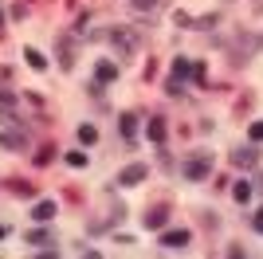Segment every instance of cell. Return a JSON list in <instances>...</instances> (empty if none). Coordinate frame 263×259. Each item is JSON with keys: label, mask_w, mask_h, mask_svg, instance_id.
<instances>
[{"label": "cell", "mask_w": 263, "mask_h": 259, "mask_svg": "<svg viewBox=\"0 0 263 259\" xmlns=\"http://www.w3.org/2000/svg\"><path fill=\"white\" fill-rule=\"evenodd\" d=\"M208 169H212V153H196L189 165H185V177H189V181H205Z\"/></svg>", "instance_id": "6da1fadb"}, {"label": "cell", "mask_w": 263, "mask_h": 259, "mask_svg": "<svg viewBox=\"0 0 263 259\" xmlns=\"http://www.w3.org/2000/svg\"><path fill=\"white\" fill-rule=\"evenodd\" d=\"M146 177V165H130V169H122V184H138Z\"/></svg>", "instance_id": "7a4b0ae2"}, {"label": "cell", "mask_w": 263, "mask_h": 259, "mask_svg": "<svg viewBox=\"0 0 263 259\" xmlns=\"http://www.w3.org/2000/svg\"><path fill=\"white\" fill-rule=\"evenodd\" d=\"M161 244L165 247H185L189 244V232H169V236H161Z\"/></svg>", "instance_id": "3957f363"}, {"label": "cell", "mask_w": 263, "mask_h": 259, "mask_svg": "<svg viewBox=\"0 0 263 259\" xmlns=\"http://www.w3.org/2000/svg\"><path fill=\"white\" fill-rule=\"evenodd\" d=\"M31 216H36V220H51V216H55V204H51V200H40V204L31 208Z\"/></svg>", "instance_id": "277c9868"}, {"label": "cell", "mask_w": 263, "mask_h": 259, "mask_svg": "<svg viewBox=\"0 0 263 259\" xmlns=\"http://www.w3.org/2000/svg\"><path fill=\"white\" fill-rule=\"evenodd\" d=\"M232 197L244 204V200H251V181H236V189H232Z\"/></svg>", "instance_id": "5b68a950"}, {"label": "cell", "mask_w": 263, "mask_h": 259, "mask_svg": "<svg viewBox=\"0 0 263 259\" xmlns=\"http://www.w3.org/2000/svg\"><path fill=\"white\" fill-rule=\"evenodd\" d=\"M94 71H98V79H103V83H110V79L118 75L114 67H110V63H98V67H94Z\"/></svg>", "instance_id": "8992f818"}, {"label": "cell", "mask_w": 263, "mask_h": 259, "mask_svg": "<svg viewBox=\"0 0 263 259\" xmlns=\"http://www.w3.org/2000/svg\"><path fill=\"white\" fill-rule=\"evenodd\" d=\"M79 137H83V141H98V130H94V126H79Z\"/></svg>", "instance_id": "52a82bcc"}, {"label": "cell", "mask_w": 263, "mask_h": 259, "mask_svg": "<svg viewBox=\"0 0 263 259\" xmlns=\"http://www.w3.org/2000/svg\"><path fill=\"white\" fill-rule=\"evenodd\" d=\"M118 130H122V134H126V137H134V130H138V122H134L130 114H126V118H122V122H118Z\"/></svg>", "instance_id": "ba28073f"}, {"label": "cell", "mask_w": 263, "mask_h": 259, "mask_svg": "<svg viewBox=\"0 0 263 259\" xmlns=\"http://www.w3.org/2000/svg\"><path fill=\"white\" fill-rule=\"evenodd\" d=\"M149 137H153V141H157V137H165V122H161V118H153V122H149Z\"/></svg>", "instance_id": "9c48e42d"}, {"label": "cell", "mask_w": 263, "mask_h": 259, "mask_svg": "<svg viewBox=\"0 0 263 259\" xmlns=\"http://www.w3.org/2000/svg\"><path fill=\"white\" fill-rule=\"evenodd\" d=\"M146 224H149V228H161V224H165V212H149Z\"/></svg>", "instance_id": "30bf717a"}, {"label": "cell", "mask_w": 263, "mask_h": 259, "mask_svg": "<svg viewBox=\"0 0 263 259\" xmlns=\"http://www.w3.org/2000/svg\"><path fill=\"white\" fill-rule=\"evenodd\" d=\"M236 161H240V165H248V161H255V150H251V153H248V150H240V153H236Z\"/></svg>", "instance_id": "8fae6325"}, {"label": "cell", "mask_w": 263, "mask_h": 259, "mask_svg": "<svg viewBox=\"0 0 263 259\" xmlns=\"http://www.w3.org/2000/svg\"><path fill=\"white\" fill-rule=\"evenodd\" d=\"M28 63L36 67V71H40V67H44V55H40V51H28Z\"/></svg>", "instance_id": "7c38bea8"}, {"label": "cell", "mask_w": 263, "mask_h": 259, "mask_svg": "<svg viewBox=\"0 0 263 259\" xmlns=\"http://www.w3.org/2000/svg\"><path fill=\"white\" fill-rule=\"evenodd\" d=\"M251 228H255V232H263V208L255 212V220H251Z\"/></svg>", "instance_id": "4fadbf2b"}, {"label": "cell", "mask_w": 263, "mask_h": 259, "mask_svg": "<svg viewBox=\"0 0 263 259\" xmlns=\"http://www.w3.org/2000/svg\"><path fill=\"white\" fill-rule=\"evenodd\" d=\"M149 4H153V0H134V8H149Z\"/></svg>", "instance_id": "5bb4252c"}, {"label": "cell", "mask_w": 263, "mask_h": 259, "mask_svg": "<svg viewBox=\"0 0 263 259\" xmlns=\"http://www.w3.org/2000/svg\"><path fill=\"white\" fill-rule=\"evenodd\" d=\"M251 12H263V0H251Z\"/></svg>", "instance_id": "9a60e30c"}, {"label": "cell", "mask_w": 263, "mask_h": 259, "mask_svg": "<svg viewBox=\"0 0 263 259\" xmlns=\"http://www.w3.org/2000/svg\"><path fill=\"white\" fill-rule=\"evenodd\" d=\"M4 236H8V228H4V224H0V240H4Z\"/></svg>", "instance_id": "2e32d148"}]
</instances>
